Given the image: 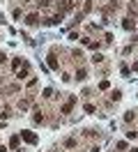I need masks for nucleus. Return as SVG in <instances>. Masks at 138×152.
<instances>
[{"mask_svg":"<svg viewBox=\"0 0 138 152\" xmlns=\"http://www.w3.org/2000/svg\"><path fill=\"white\" fill-rule=\"evenodd\" d=\"M19 143H21V136H12L9 138V148H19Z\"/></svg>","mask_w":138,"mask_h":152,"instance_id":"9","label":"nucleus"},{"mask_svg":"<svg viewBox=\"0 0 138 152\" xmlns=\"http://www.w3.org/2000/svg\"><path fill=\"white\" fill-rule=\"evenodd\" d=\"M129 152H138V150H136V148H134V150H129Z\"/></svg>","mask_w":138,"mask_h":152,"instance_id":"26","label":"nucleus"},{"mask_svg":"<svg viewBox=\"0 0 138 152\" xmlns=\"http://www.w3.org/2000/svg\"><path fill=\"white\" fill-rule=\"evenodd\" d=\"M21 138H23L26 143H30V145H37V143H39L37 134H34V131H28V129H26V131H21Z\"/></svg>","mask_w":138,"mask_h":152,"instance_id":"1","label":"nucleus"},{"mask_svg":"<svg viewBox=\"0 0 138 152\" xmlns=\"http://www.w3.org/2000/svg\"><path fill=\"white\" fill-rule=\"evenodd\" d=\"M71 9H74V0H62V5H60V14L71 12Z\"/></svg>","mask_w":138,"mask_h":152,"instance_id":"4","label":"nucleus"},{"mask_svg":"<svg viewBox=\"0 0 138 152\" xmlns=\"http://www.w3.org/2000/svg\"><path fill=\"white\" fill-rule=\"evenodd\" d=\"M83 111H85V113H95L97 108H95V104H85V106H83Z\"/></svg>","mask_w":138,"mask_h":152,"instance_id":"14","label":"nucleus"},{"mask_svg":"<svg viewBox=\"0 0 138 152\" xmlns=\"http://www.w3.org/2000/svg\"><path fill=\"white\" fill-rule=\"evenodd\" d=\"M34 122H44V115H41L39 111H34Z\"/></svg>","mask_w":138,"mask_h":152,"instance_id":"19","label":"nucleus"},{"mask_svg":"<svg viewBox=\"0 0 138 152\" xmlns=\"http://www.w3.org/2000/svg\"><path fill=\"white\" fill-rule=\"evenodd\" d=\"M117 150H127V141H120L117 143Z\"/></svg>","mask_w":138,"mask_h":152,"instance_id":"21","label":"nucleus"},{"mask_svg":"<svg viewBox=\"0 0 138 152\" xmlns=\"http://www.w3.org/2000/svg\"><path fill=\"white\" fill-rule=\"evenodd\" d=\"M127 138H138V131H127Z\"/></svg>","mask_w":138,"mask_h":152,"instance_id":"23","label":"nucleus"},{"mask_svg":"<svg viewBox=\"0 0 138 152\" xmlns=\"http://www.w3.org/2000/svg\"><path fill=\"white\" fill-rule=\"evenodd\" d=\"M41 94H44V97H46V99H51V97H53V90H51V88H46V90L41 92Z\"/></svg>","mask_w":138,"mask_h":152,"instance_id":"18","label":"nucleus"},{"mask_svg":"<svg viewBox=\"0 0 138 152\" xmlns=\"http://www.w3.org/2000/svg\"><path fill=\"white\" fill-rule=\"evenodd\" d=\"M12 67H14V71L21 69V67H23V60H21V58H14V60H12Z\"/></svg>","mask_w":138,"mask_h":152,"instance_id":"10","label":"nucleus"},{"mask_svg":"<svg viewBox=\"0 0 138 152\" xmlns=\"http://www.w3.org/2000/svg\"><path fill=\"white\" fill-rule=\"evenodd\" d=\"M9 115H12V113H9V111H7V108H5V111H2V113H0V118H2V120H7V118H9Z\"/></svg>","mask_w":138,"mask_h":152,"instance_id":"20","label":"nucleus"},{"mask_svg":"<svg viewBox=\"0 0 138 152\" xmlns=\"http://www.w3.org/2000/svg\"><path fill=\"white\" fill-rule=\"evenodd\" d=\"M65 148H76V138H67L65 141Z\"/></svg>","mask_w":138,"mask_h":152,"instance_id":"15","label":"nucleus"},{"mask_svg":"<svg viewBox=\"0 0 138 152\" xmlns=\"http://www.w3.org/2000/svg\"><path fill=\"white\" fill-rule=\"evenodd\" d=\"M19 108H21V111L26 113V111L30 108V99H21V101H19Z\"/></svg>","mask_w":138,"mask_h":152,"instance_id":"6","label":"nucleus"},{"mask_svg":"<svg viewBox=\"0 0 138 152\" xmlns=\"http://www.w3.org/2000/svg\"><path fill=\"white\" fill-rule=\"evenodd\" d=\"M76 78H78V81H85V78H88V71H85V69L81 67V69L76 71Z\"/></svg>","mask_w":138,"mask_h":152,"instance_id":"8","label":"nucleus"},{"mask_svg":"<svg viewBox=\"0 0 138 152\" xmlns=\"http://www.w3.org/2000/svg\"><path fill=\"white\" fill-rule=\"evenodd\" d=\"M92 62H95V65H99V62H104V56L99 53V51H97V53L92 56Z\"/></svg>","mask_w":138,"mask_h":152,"instance_id":"13","label":"nucleus"},{"mask_svg":"<svg viewBox=\"0 0 138 152\" xmlns=\"http://www.w3.org/2000/svg\"><path fill=\"white\" fill-rule=\"evenodd\" d=\"M110 99H113V101H120V99H122V92H120V90H113V92H110Z\"/></svg>","mask_w":138,"mask_h":152,"instance_id":"12","label":"nucleus"},{"mask_svg":"<svg viewBox=\"0 0 138 152\" xmlns=\"http://www.w3.org/2000/svg\"><path fill=\"white\" fill-rule=\"evenodd\" d=\"M0 62H7V56L5 53H0Z\"/></svg>","mask_w":138,"mask_h":152,"instance_id":"25","label":"nucleus"},{"mask_svg":"<svg viewBox=\"0 0 138 152\" xmlns=\"http://www.w3.org/2000/svg\"><path fill=\"white\" fill-rule=\"evenodd\" d=\"M37 23H39V16L37 14H28L26 16V26H37Z\"/></svg>","mask_w":138,"mask_h":152,"instance_id":"5","label":"nucleus"},{"mask_svg":"<svg viewBox=\"0 0 138 152\" xmlns=\"http://www.w3.org/2000/svg\"><path fill=\"white\" fill-rule=\"evenodd\" d=\"M122 28H124V30H134V21H131V19H124Z\"/></svg>","mask_w":138,"mask_h":152,"instance_id":"11","label":"nucleus"},{"mask_svg":"<svg viewBox=\"0 0 138 152\" xmlns=\"http://www.w3.org/2000/svg\"><path fill=\"white\" fill-rule=\"evenodd\" d=\"M134 120V113H124V122H131Z\"/></svg>","mask_w":138,"mask_h":152,"instance_id":"22","label":"nucleus"},{"mask_svg":"<svg viewBox=\"0 0 138 152\" xmlns=\"http://www.w3.org/2000/svg\"><path fill=\"white\" fill-rule=\"evenodd\" d=\"M51 0H37V7H48Z\"/></svg>","mask_w":138,"mask_h":152,"instance_id":"16","label":"nucleus"},{"mask_svg":"<svg viewBox=\"0 0 138 152\" xmlns=\"http://www.w3.org/2000/svg\"><path fill=\"white\" fill-rule=\"evenodd\" d=\"M41 23H44V26H60V23H62V14H55V16H51V19H44Z\"/></svg>","mask_w":138,"mask_h":152,"instance_id":"2","label":"nucleus"},{"mask_svg":"<svg viewBox=\"0 0 138 152\" xmlns=\"http://www.w3.org/2000/svg\"><path fill=\"white\" fill-rule=\"evenodd\" d=\"M28 71H30V65H28V62H23V67H21V69H16V78H19V81H23V78L28 76Z\"/></svg>","mask_w":138,"mask_h":152,"instance_id":"3","label":"nucleus"},{"mask_svg":"<svg viewBox=\"0 0 138 152\" xmlns=\"http://www.w3.org/2000/svg\"><path fill=\"white\" fill-rule=\"evenodd\" d=\"M108 88H110V83H108V81H101V83H99V90H108Z\"/></svg>","mask_w":138,"mask_h":152,"instance_id":"17","label":"nucleus"},{"mask_svg":"<svg viewBox=\"0 0 138 152\" xmlns=\"http://www.w3.org/2000/svg\"><path fill=\"white\" fill-rule=\"evenodd\" d=\"M48 67H51V69H58V58H55L53 53L48 56Z\"/></svg>","mask_w":138,"mask_h":152,"instance_id":"7","label":"nucleus"},{"mask_svg":"<svg viewBox=\"0 0 138 152\" xmlns=\"http://www.w3.org/2000/svg\"><path fill=\"white\" fill-rule=\"evenodd\" d=\"M90 152H101V148H99V145H95V148H90Z\"/></svg>","mask_w":138,"mask_h":152,"instance_id":"24","label":"nucleus"}]
</instances>
